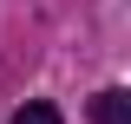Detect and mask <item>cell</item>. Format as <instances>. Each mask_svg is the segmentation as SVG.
<instances>
[{
    "instance_id": "obj_1",
    "label": "cell",
    "mask_w": 131,
    "mask_h": 124,
    "mask_svg": "<svg viewBox=\"0 0 131 124\" xmlns=\"http://www.w3.org/2000/svg\"><path fill=\"white\" fill-rule=\"evenodd\" d=\"M92 124H131V98L118 92V85L98 92V98H92Z\"/></svg>"
},
{
    "instance_id": "obj_2",
    "label": "cell",
    "mask_w": 131,
    "mask_h": 124,
    "mask_svg": "<svg viewBox=\"0 0 131 124\" xmlns=\"http://www.w3.org/2000/svg\"><path fill=\"white\" fill-rule=\"evenodd\" d=\"M13 124H59V111H52L46 98H33V105H20V111H13Z\"/></svg>"
}]
</instances>
